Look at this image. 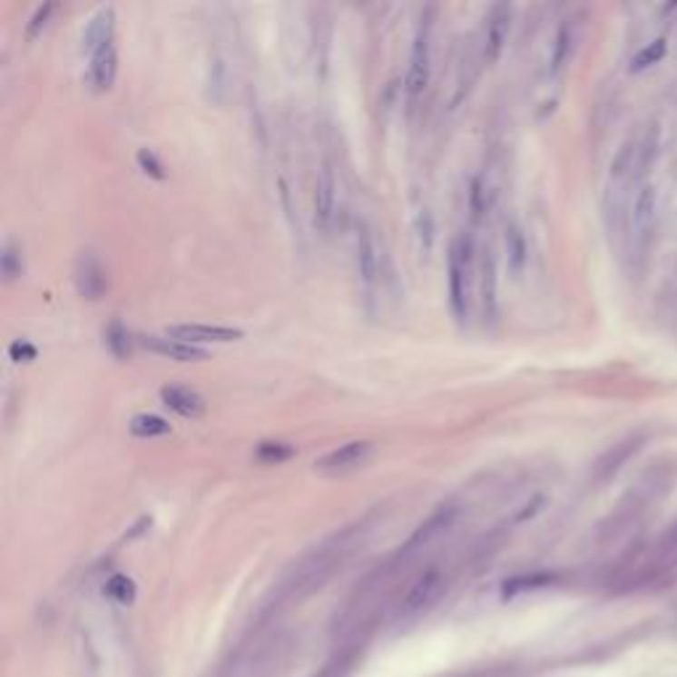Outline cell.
<instances>
[{
  "label": "cell",
  "instance_id": "obj_10",
  "mask_svg": "<svg viewBox=\"0 0 677 677\" xmlns=\"http://www.w3.org/2000/svg\"><path fill=\"white\" fill-rule=\"evenodd\" d=\"M334 210H337V172H334V164L326 159L320 164L318 181H315V225L320 231L331 228Z\"/></svg>",
  "mask_w": 677,
  "mask_h": 677
},
{
  "label": "cell",
  "instance_id": "obj_20",
  "mask_svg": "<svg viewBox=\"0 0 677 677\" xmlns=\"http://www.w3.org/2000/svg\"><path fill=\"white\" fill-rule=\"evenodd\" d=\"M103 341H106V349L117 358V360H127L132 355V344L135 338L127 331L123 320H112L106 329H103Z\"/></svg>",
  "mask_w": 677,
  "mask_h": 677
},
{
  "label": "cell",
  "instance_id": "obj_29",
  "mask_svg": "<svg viewBox=\"0 0 677 677\" xmlns=\"http://www.w3.org/2000/svg\"><path fill=\"white\" fill-rule=\"evenodd\" d=\"M135 162H138V167L143 170V175H149V178H154V181H164V178H167L164 164L159 162V156H156L152 149H141V152L135 154Z\"/></svg>",
  "mask_w": 677,
  "mask_h": 677
},
{
  "label": "cell",
  "instance_id": "obj_25",
  "mask_svg": "<svg viewBox=\"0 0 677 677\" xmlns=\"http://www.w3.org/2000/svg\"><path fill=\"white\" fill-rule=\"evenodd\" d=\"M505 251H508V265L514 270V276H519L526 262V241H524L522 228L516 222H511L505 228Z\"/></svg>",
  "mask_w": 677,
  "mask_h": 677
},
{
  "label": "cell",
  "instance_id": "obj_31",
  "mask_svg": "<svg viewBox=\"0 0 677 677\" xmlns=\"http://www.w3.org/2000/svg\"><path fill=\"white\" fill-rule=\"evenodd\" d=\"M8 358H11L14 363H32V360L37 358V347L30 344L27 338H16V341L8 347Z\"/></svg>",
  "mask_w": 677,
  "mask_h": 677
},
{
  "label": "cell",
  "instance_id": "obj_14",
  "mask_svg": "<svg viewBox=\"0 0 677 677\" xmlns=\"http://www.w3.org/2000/svg\"><path fill=\"white\" fill-rule=\"evenodd\" d=\"M653 220H656V191L653 185H641L635 199H633V210H630V222H633V239L643 251V244L653 231Z\"/></svg>",
  "mask_w": 677,
  "mask_h": 677
},
{
  "label": "cell",
  "instance_id": "obj_12",
  "mask_svg": "<svg viewBox=\"0 0 677 677\" xmlns=\"http://www.w3.org/2000/svg\"><path fill=\"white\" fill-rule=\"evenodd\" d=\"M646 442V434H627L624 439H619L616 445H612L598 461H595V482H609L616 471L630 461Z\"/></svg>",
  "mask_w": 677,
  "mask_h": 677
},
{
  "label": "cell",
  "instance_id": "obj_32",
  "mask_svg": "<svg viewBox=\"0 0 677 677\" xmlns=\"http://www.w3.org/2000/svg\"><path fill=\"white\" fill-rule=\"evenodd\" d=\"M434 228H431V215L427 210H421L418 212V236H421V241H424V249L429 251L431 249V239H434V233H431Z\"/></svg>",
  "mask_w": 677,
  "mask_h": 677
},
{
  "label": "cell",
  "instance_id": "obj_15",
  "mask_svg": "<svg viewBox=\"0 0 677 677\" xmlns=\"http://www.w3.org/2000/svg\"><path fill=\"white\" fill-rule=\"evenodd\" d=\"M479 302H482L485 323H495V318H497V262H495L490 247L482 251V262H479Z\"/></svg>",
  "mask_w": 677,
  "mask_h": 677
},
{
  "label": "cell",
  "instance_id": "obj_21",
  "mask_svg": "<svg viewBox=\"0 0 677 677\" xmlns=\"http://www.w3.org/2000/svg\"><path fill=\"white\" fill-rule=\"evenodd\" d=\"M493 199H490V188H487V181L485 175H474L471 178V185H468V217L474 225L482 222V217L487 215Z\"/></svg>",
  "mask_w": 677,
  "mask_h": 677
},
{
  "label": "cell",
  "instance_id": "obj_24",
  "mask_svg": "<svg viewBox=\"0 0 677 677\" xmlns=\"http://www.w3.org/2000/svg\"><path fill=\"white\" fill-rule=\"evenodd\" d=\"M170 431H172V427L154 413H141L130 421V434L138 439H154V437H164Z\"/></svg>",
  "mask_w": 677,
  "mask_h": 677
},
{
  "label": "cell",
  "instance_id": "obj_27",
  "mask_svg": "<svg viewBox=\"0 0 677 677\" xmlns=\"http://www.w3.org/2000/svg\"><path fill=\"white\" fill-rule=\"evenodd\" d=\"M0 273L5 280H16L25 276V257L22 249L16 247L14 241H5L3 251H0Z\"/></svg>",
  "mask_w": 677,
  "mask_h": 677
},
{
  "label": "cell",
  "instance_id": "obj_17",
  "mask_svg": "<svg viewBox=\"0 0 677 677\" xmlns=\"http://www.w3.org/2000/svg\"><path fill=\"white\" fill-rule=\"evenodd\" d=\"M159 395H162V402H164L172 413H178V416H183V418H199V416H204V410H207L204 397H201L199 392L188 389V387H181V384H167V387H162Z\"/></svg>",
  "mask_w": 677,
  "mask_h": 677
},
{
  "label": "cell",
  "instance_id": "obj_9",
  "mask_svg": "<svg viewBox=\"0 0 677 677\" xmlns=\"http://www.w3.org/2000/svg\"><path fill=\"white\" fill-rule=\"evenodd\" d=\"M370 453H373V445H370V442H366V439H355V442L338 445L337 450H331V453H326L320 461H315V471H323V474H344V471L360 468V466L370 458Z\"/></svg>",
  "mask_w": 677,
  "mask_h": 677
},
{
  "label": "cell",
  "instance_id": "obj_8",
  "mask_svg": "<svg viewBox=\"0 0 677 677\" xmlns=\"http://www.w3.org/2000/svg\"><path fill=\"white\" fill-rule=\"evenodd\" d=\"M74 283L83 299L88 302H98L106 297L109 291V276L106 268L101 265V260L93 251H83L74 262Z\"/></svg>",
  "mask_w": 677,
  "mask_h": 677
},
{
  "label": "cell",
  "instance_id": "obj_7",
  "mask_svg": "<svg viewBox=\"0 0 677 677\" xmlns=\"http://www.w3.org/2000/svg\"><path fill=\"white\" fill-rule=\"evenodd\" d=\"M511 19H514V5L511 3H493L485 19V34H482V64L493 66L503 56V48L508 43L511 32Z\"/></svg>",
  "mask_w": 677,
  "mask_h": 677
},
{
  "label": "cell",
  "instance_id": "obj_19",
  "mask_svg": "<svg viewBox=\"0 0 677 677\" xmlns=\"http://www.w3.org/2000/svg\"><path fill=\"white\" fill-rule=\"evenodd\" d=\"M572 51H574V30H572V25L566 22V25H561L558 32H555L554 37V48H551V62H548V72H551V77H555L569 59H572Z\"/></svg>",
  "mask_w": 677,
  "mask_h": 677
},
{
  "label": "cell",
  "instance_id": "obj_6",
  "mask_svg": "<svg viewBox=\"0 0 677 677\" xmlns=\"http://www.w3.org/2000/svg\"><path fill=\"white\" fill-rule=\"evenodd\" d=\"M445 587H447L445 569L442 566H427L410 583V587L405 590L397 612H400V616H418L421 612H427V609H431L439 601V595L445 593Z\"/></svg>",
  "mask_w": 677,
  "mask_h": 677
},
{
  "label": "cell",
  "instance_id": "obj_5",
  "mask_svg": "<svg viewBox=\"0 0 677 677\" xmlns=\"http://www.w3.org/2000/svg\"><path fill=\"white\" fill-rule=\"evenodd\" d=\"M458 514H461V508H458L456 503H442V505H437L429 516L418 524L416 529H413V535L405 540V545L397 551L395 558H397L400 564H405L410 555H416L418 551H424L427 545H431L437 537H442V535H445V532L456 524Z\"/></svg>",
  "mask_w": 677,
  "mask_h": 677
},
{
  "label": "cell",
  "instance_id": "obj_26",
  "mask_svg": "<svg viewBox=\"0 0 677 677\" xmlns=\"http://www.w3.org/2000/svg\"><path fill=\"white\" fill-rule=\"evenodd\" d=\"M667 56V37H656L653 43H648L646 48H641L633 62H630V72H643V69H651L653 64H659Z\"/></svg>",
  "mask_w": 677,
  "mask_h": 677
},
{
  "label": "cell",
  "instance_id": "obj_11",
  "mask_svg": "<svg viewBox=\"0 0 677 677\" xmlns=\"http://www.w3.org/2000/svg\"><path fill=\"white\" fill-rule=\"evenodd\" d=\"M138 344L146 347V349L154 352V355H162V358L175 360V363H201V360L210 358L207 349H201V347H196V344H185L181 338H172L167 337V334H164V337L143 334V337H138Z\"/></svg>",
  "mask_w": 677,
  "mask_h": 677
},
{
  "label": "cell",
  "instance_id": "obj_3",
  "mask_svg": "<svg viewBox=\"0 0 677 677\" xmlns=\"http://www.w3.org/2000/svg\"><path fill=\"white\" fill-rule=\"evenodd\" d=\"M434 16H437V5H424L418 25H416V34H413V45H410V62H407V74H405V95L407 101L421 98L431 77V32H434Z\"/></svg>",
  "mask_w": 677,
  "mask_h": 677
},
{
  "label": "cell",
  "instance_id": "obj_18",
  "mask_svg": "<svg viewBox=\"0 0 677 677\" xmlns=\"http://www.w3.org/2000/svg\"><path fill=\"white\" fill-rule=\"evenodd\" d=\"M117 80V45L109 43L91 56V85L95 93L112 91Z\"/></svg>",
  "mask_w": 677,
  "mask_h": 677
},
{
  "label": "cell",
  "instance_id": "obj_2",
  "mask_svg": "<svg viewBox=\"0 0 677 677\" xmlns=\"http://www.w3.org/2000/svg\"><path fill=\"white\" fill-rule=\"evenodd\" d=\"M474 260V241L471 236H456L447 251V305L450 315L458 326L468 323L471 315V297H468V276Z\"/></svg>",
  "mask_w": 677,
  "mask_h": 677
},
{
  "label": "cell",
  "instance_id": "obj_30",
  "mask_svg": "<svg viewBox=\"0 0 677 677\" xmlns=\"http://www.w3.org/2000/svg\"><path fill=\"white\" fill-rule=\"evenodd\" d=\"M54 11H56V5H54V3H45V5H40V8L32 14L30 25H27V40H34L40 32L45 30V25H48V19H51Z\"/></svg>",
  "mask_w": 677,
  "mask_h": 677
},
{
  "label": "cell",
  "instance_id": "obj_1",
  "mask_svg": "<svg viewBox=\"0 0 677 677\" xmlns=\"http://www.w3.org/2000/svg\"><path fill=\"white\" fill-rule=\"evenodd\" d=\"M366 532V522L355 524L341 529L338 535L329 537L323 545H318L315 551H309L283 580L276 590V601H273V612H280L283 606L299 603L309 598L312 593H318L320 587L326 585L338 569L347 564V558L352 555V551L360 545Z\"/></svg>",
  "mask_w": 677,
  "mask_h": 677
},
{
  "label": "cell",
  "instance_id": "obj_13",
  "mask_svg": "<svg viewBox=\"0 0 677 677\" xmlns=\"http://www.w3.org/2000/svg\"><path fill=\"white\" fill-rule=\"evenodd\" d=\"M167 337L181 338L185 344H228V341H239L244 338V331L239 329H228V326H201V323H181V326H170Z\"/></svg>",
  "mask_w": 677,
  "mask_h": 677
},
{
  "label": "cell",
  "instance_id": "obj_16",
  "mask_svg": "<svg viewBox=\"0 0 677 677\" xmlns=\"http://www.w3.org/2000/svg\"><path fill=\"white\" fill-rule=\"evenodd\" d=\"M114 27H117V16H114V8L112 5H103L93 14V19L85 27V34H83V48L88 54H95L101 51L103 45L114 43Z\"/></svg>",
  "mask_w": 677,
  "mask_h": 677
},
{
  "label": "cell",
  "instance_id": "obj_28",
  "mask_svg": "<svg viewBox=\"0 0 677 677\" xmlns=\"http://www.w3.org/2000/svg\"><path fill=\"white\" fill-rule=\"evenodd\" d=\"M103 593H106L112 601H117V603L127 606V603H132V601H135V583H132L130 577H124V574H114V577L106 583Z\"/></svg>",
  "mask_w": 677,
  "mask_h": 677
},
{
  "label": "cell",
  "instance_id": "obj_23",
  "mask_svg": "<svg viewBox=\"0 0 677 677\" xmlns=\"http://www.w3.org/2000/svg\"><path fill=\"white\" fill-rule=\"evenodd\" d=\"M297 456V447L289 445V442H280V439H262L257 447H254V458L265 466H278V463L291 461Z\"/></svg>",
  "mask_w": 677,
  "mask_h": 677
},
{
  "label": "cell",
  "instance_id": "obj_4",
  "mask_svg": "<svg viewBox=\"0 0 677 677\" xmlns=\"http://www.w3.org/2000/svg\"><path fill=\"white\" fill-rule=\"evenodd\" d=\"M355 265H358L363 294L368 302H373L378 283H381V249H378L376 231L370 228L368 220L355 222Z\"/></svg>",
  "mask_w": 677,
  "mask_h": 677
},
{
  "label": "cell",
  "instance_id": "obj_22",
  "mask_svg": "<svg viewBox=\"0 0 677 677\" xmlns=\"http://www.w3.org/2000/svg\"><path fill=\"white\" fill-rule=\"evenodd\" d=\"M555 583V574L551 572H532V574H519V577H511L503 583V598H514V595H522L526 590H540V587H548Z\"/></svg>",
  "mask_w": 677,
  "mask_h": 677
}]
</instances>
